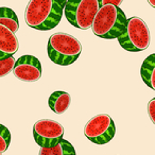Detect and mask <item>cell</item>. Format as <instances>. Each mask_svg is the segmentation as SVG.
<instances>
[{
	"mask_svg": "<svg viewBox=\"0 0 155 155\" xmlns=\"http://www.w3.org/2000/svg\"><path fill=\"white\" fill-rule=\"evenodd\" d=\"M148 2H149V5H150L151 7L155 9V0H148Z\"/></svg>",
	"mask_w": 155,
	"mask_h": 155,
	"instance_id": "cell-18",
	"label": "cell"
},
{
	"mask_svg": "<svg viewBox=\"0 0 155 155\" xmlns=\"http://www.w3.org/2000/svg\"><path fill=\"white\" fill-rule=\"evenodd\" d=\"M19 49V41L15 33L8 27L0 25V58L13 56Z\"/></svg>",
	"mask_w": 155,
	"mask_h": 155,
	"instance_id": "cell-9",
	"label": "cell"
},
{
	"mask_svg": "<svg viewBox=\"0 0 155 155\" xmlns=\"http://www.w3.org/2000/svg\"><path fill=\"white\" fill-rule=\"evenodd\" d=\"M116 127L112 117L107 114H99L91 118L84 127V135L95 144H106L114 138Z\"/></svg>",
	"mask_w": 155,
	"mask_h": 155,
	"instance_id": "cell-6",
	"label": "cell"
},
{
	"mask_svg": "<svg viewBox=\"0 0 155 155\" xmlns=\"http://www.w3.org/2000/svg\"><path fill=\"white\" fill-rule=\"evenodd\" d=\"M16 60L13 56H3L0 58V78H3L13 71Z\"/></svg>",
	"mask_w": 155,
	"mask_h": 155,
	"instance_id": "cell-14",
	"label": "cell"
},
{
	"mask_svg": "<svg viewBox=\"0 0 155 155\" xmlns=\"http://www.w3.org/2000/svg\"><path fill=\"white\" fill-rule=\"evenodd\" d=\"M99 9V0H70L66 1L64 13L71 26L87 30L93 26Z\"/></svg>",
	"mask_w": 155,
	"mask_h": 155,
	"instance_id": "cell-5",
	"label": "cell"
},
{
	"mask_svg": "<svg viewBox=\"0 0 155 155\" xmlns=\"http://www.w3.org/2000/svg\"><path fill=\"white\" fill-rule=\"evenodd\" d=\"M71 98L70 95L67 94L66 91H54L51 96L49 97V107L53 113L58 115L64 114L67 110H68L69 105H70Z\"/></svg>",
	"mask_w": 155,
	"mask_h": 155,
	"instance_id": "cell-10",
	"label": "cell"
},
{
	"mask_svg": "<svg viewBox=\"0 0 155 155\" xmlns=\"http://www.w3.org/2000/svg\"><path fill=\"white\" fill-rule=\"evenodd\" d=\"M140 74L144 84L155 91V53L149 55L142 63Z\"/></svg>",
	"mask_w": 155,
	"mask_h": 155,
	"instance_id": "cell-11",
	"label": "cell"
},
{
	"mask_svg": "<svg viewBox=\"0 0 155 155\" xmlns=\"http://www.w3.org/2000/svg\"><path fill=\"white\" fill-rule=\"evenodd\" d=\"M0 25L8 27L13 33L19 29V20L13 10L9 8H0Z\"/></svg>",
	"mask_w": 155,
	"mask_h": 155,
	"instance_id": "cell-13",
	"label": "cell"
},
{
	"mask_svg": "<svg viewBox=\"0 0 155 155\" xmlns=\"http://www.w3.org/2000/svg\"><path fill=\"white\" fill-rule=\"evenodd\" d=\"M127 21V16L120 8L102 5L94 19L91 29L96 36L104 39H114L122 35Z\"/></svg>",
	"mask_w": 155,
	"mask_h": 155,
	"instance_id": "cell-2",
	"label": "cell"
},
{
	"mask_svg": "<svg viewBox=\"0 0 155 155\" xmlns=\"http://www.w3.org/2000/svg\"><path fill=\"white\" fill-rule=\"evenodd\" d=\"M64 135V127L60 122L51 119H41L33 125V138L41 148L55 147Z\"/></svg>",
	"mask_w": 155,
	"mask_h": 155,
	"instance_id": "cell-7",
	"label": "cell"
},
{
	"mask_svg": "<svg viewBox=\"0 0 155 155\" xmlns=\"http://www.w3.org/2000/svg\"><path fill=\"white\" fill-rule=\"evenodd\" d=\"M122 0H99L100 7L102 5H114V7H120Z\"/></svg>",
	"mask_w": 155,
	"mask_h": 155,
	"instance_id": "cell-17",
	"label": "cell"
},
{
	"mask_svg": "<svg viewBox=\"0 0 155 155\" xmlns=\"http://www.w3.org/2000/svg\"><path fill=\"white\" fill-rule=\"evenodd\" d=\"M65 5L64 0H31L25 12V20L31 28L49 31L60 24Z\"/></svg>",
	"mask_w": 155,
	"mask_h": 155,
	"instance_id": "cell-1",
	"label": "cell"
},
{
	"mask_svg": "<svg viewBox=\"0 0 155 155\" xmlns=\"http://www.w3.org/2000/svg\"><path fill=\"white\" fill-rule=\"evenodd\" d=\"M0 155H2V154H1V153H0Z\"/></svg>",
	"mask_w": 155,
	"mask_h": 155,
	"instance_id": "cell-19",
	"label": "cell"
},
{
	"mask_svg": "<svg viewBox=\"0 0 155 155\" xmlns=\"http://www.w3.org/2000/svg\"><path fill=\"white\" fill-rule=\"evenodd\" d=\"M43 67L37 58L22 55L16 61L13 69L14 77L22 82H36L41 79Z\"/></svg>",
	"mask_w": 155,
	"mask_h": 155,
	"instance_id": "cell-8",
	"label": "cell"
},
{
	"mask_svg": "<svg viewBox=\"0 0 155 155\" xmlns=\"http://www.w3.org/2000/svg\"><path fill=\"white\" fill-rule=\"evenodd\" d=\"M117 39L121 47L127 51H143L150 46V30L143 19L137 16H133L127 19L124 32Z\"/></svg>",
	"mask_w": 155,
	"mask_h": 155,
	"instance_id": "cell-4",
	"label": "cell"
},
{
	"mask_svg": "<svg viewBox=\"0 0 155 155\" xmlns=\"http://www.w3.org/2000/svg\"><path fill=\"white\" fill-rule=\"evenodd\" d=\"M148 114H149V117H150L151 121L154 123L155 125V98L150 100L148 104Z\"/></svg>",
	"mask_w": 155,
	"mask_h": 155,
	"instance_id": "cell-16",
	"label": "cell"
},
{
	"mask_svg": "<svg viewBox=\"0 0 155 155\" xmlns=\"http://www.w3.org/2000/svg\"><path fill=\"white\" fill-rule=\"evenodd\" d=\"M47 52L49 58L54 64L68 66L79 58L82 52V45L73 35L58 32L50 36Z\"/></svg>",
	"mask_w": 155,
	"mask_h": 155,
	"instance_id": "cell-3",
	"label": "cell"
},
{
	"mask_svg": "<svg viewBox=\"0 0 155 155\" xmlns=\"http://www.w3.org/2000/svg\"><path fill=\"white\" fill-rule=\"evenodd\" d=\"M38 155H75V150L70 142L62 139L53 148H41Z\"/></svg>",
	"mask_w": 155,
	"mask_h": 155,
	"instance_id": "cell-12",
	"label": "cell"
},
{
	"mask_svg": "<svg viewBox=\"0 0 155 155\" xmlns=\"http://www.w3.org/2000/svg\"><path fill=\"white\" fill-rule=\"evenodd\" d=\"M11 143V133L5 125L0 124V153L2 154L8 150Z\"/></svg>",
	"mask_w": 155,
	"mask_h": 155,
	"instance_id": "cell-15",
	"label": "cell"
}]
</instances>
